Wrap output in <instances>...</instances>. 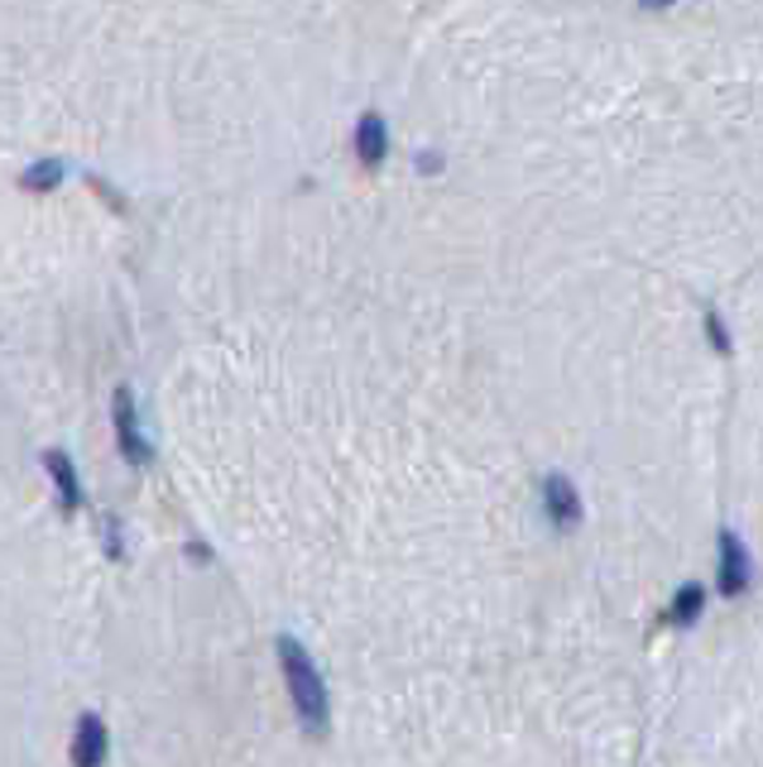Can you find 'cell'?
I'll list each match as a JSON object with an SVG mask.
<instances>
[{"instance_id": "obj_1", "label": "cell", "mask_w": 763, "mask_h": 767, "mask_svg": "<svg viewBox=\"0 0 763 767\" xmlns=\"http://www.w3.org/2000/svg\"><path fill=\"white\" fill-rule=\"evenodd\" d=\"M274 653H279V667H284V681H288V696H294V710H298L302 730H308L312 738H322L332 710H327V681H322L318 663H312L308 647H302L298 638H288V633L274 643Z\"/></svg>"}, {"instance_id": "obj_2", "label": "cell", "mask_w": 763, "mask_h": 767, "mask_svg": "<svg viewBox=\"0 0 763 767\" xmlns=\"http://www.w3.org/2000/svg\"><path fill=\"white\" fill-rule=\"evenodd\" d=\"M754 586V557H749L744 537L734 527H720L716 537V590L726 600H740V594Z\"/></svg>"}, {"instance_id": "obj_3", "label": "cell", "mask_w": 763, "mask_h": 767, "mask_svg": "<svg viewBox=\"0 0 763 767\" xmlns=\"http://www.w3.org/2000/svg\"><path fill=\"white\" fill-rule=\"evenodd\" d=\"M543 513L552 527H562V533H572V527H582L586 519V504H582V489H576L562 470H552L543 480Z\"/></svg>"}, {"instance_id": "obj_4", "label": "cell", "mask_w": 763, "mask_h": 767, "mask_svg": "<svg viewBox=\"0 0 763 767\" xmlns=\"http://www.w3.org/2000/svg\"><path fill=\"white\" fill-rule=\"evenodd\" d=\"M115 442H121V456L130 466H150V436L140 427V413H135V399L130 389H115Z\"/></svg>"}, {"instance_id": "obj_5", "label": "cell", "mask_w": 763, "mask_h": 767, "mask_svg": "<svg viewBox=\"0 0 763 767\" xmlns=\"http://www.w3.org/2000/svg\"><path fill=\"white\" fill-rule=\"evenodd\" d=\"M107 753H111L107 720L82 715L77 720V734H73V767H107Z\"/></svg>"}, {"instance_id": "obj_6", "label": "cell", "mask_w": 763, "mask_h": 767, "mask_svg": "<svg viewBox=\"0 0 763 767\" xmlns=\"http://www.w3.org/2000/svg\"><path fill=\"white\" fill-rule=\"evenodd\" d=\"M351 144H355V158H361L365 168H379L389 158V125L379 111H365L361 121L351 130Z\"/></svg>"}, {"instance_id": "obj_7", "label": "cell", "mask_w": 763, "mask_h": 767, "mask_svg": "<svg viewBox=\"0 0 763 767\" xmlns=\"http://www.w3.org/2000/svg\"><path fill=\"white\" fill-rule=\"evenodd\" d=\"M44 470H48V480H54V489H58L63 513H77V509H82V485H77L73 456H68V452H44Z\"/></svg>"}, {"instance_id": "obj_8", "label": "cell", "mask_w": 763, "mask_h": 767, "mask_svg": "<svg viewBox=\"0 0 763 767\" xmlns=\"http://www.w3.org/2000/svg\"><path fill=\"white\" fill-rule=\"evenodd\" d=\"M701 610H706V586L687 580V586L673 594V610H667V619H673V624H682V629H692L696 619H701Z\"/></svg>"}, {"instance_id": "obj_9", "label": "cell", "mask_w": 763, "mask_h": 767, "mask_svg": "<svg viewBox=\"0 0 763 767\" xmlns=\"http://www.w3.org/2000/svg\"><path fill=\"white\" fill-rule=\"evenodd\" d=\"M706 341H710V351H720V355H730L734 346H730V326H726V316H720L716 308H706Z\"/></svg>"}, {"instance_id": "obj_10", "label": "cell", "mask_w": 763, "mask_h": 767, "mask_svg": "<svg viewBox=\"0 0 763 767\" xmlns=\"http://www.w3.org/2000/svg\"><path fill=\"white\" fill-rule=\"evenodd\" d=\"M58 174H63V168H58V164H38V168H34V174H30V178H24V188H34V192H44V188H54V182H58Z\"/></svg>"}, {"instance_id": "obj_11", "label": "cell", "mask_w": 763, "mask_h": 767, "mask_svg": "<svg viewBox=\"0 0 763 767\" xmlns=\"http://www.w3.org/2000/svg\"><path fill=\"white\" fill-rule=\"evenodd\" d=\"M418 168H423V174H438L442 158H438V154H423V158H418Z\"/></svg>"}, {"instance_id": "obj_12", "label": "cell", "mask_w": 763, "mask_h": 767, "mask_svg": "<svg viewBox=\"0 0 763 767\" xmlns=\"http://www.w3.org/2000/svg\"><path fill=\"white\" fill-rule=\"evenodd\" d=\"M639 5H643V10H673L677 0H639Z\"/></svg>"}]
</instances>
